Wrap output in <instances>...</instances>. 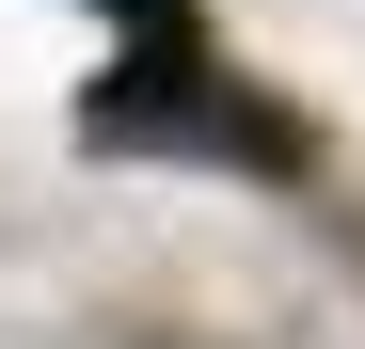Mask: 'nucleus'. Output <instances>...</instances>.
<instances>
[{
  "label": "nucleus",
  "mask_w": 365,
  "mask_h": 349,
  "mask_svg": "<svg viewBox=\"0 0 365 349\" xmlns=\"http://www.w3.org/2000/svg\"><path fill=\"white\" fill-rule=\"evenodd\" d=\"M80 143H96V159L175 143V159H255V174H302V159H318V143H302V111L207 80V64H191V32H175V48H128V64L80 95Z\"/></svg>",
  "instance_id": "obj_1"
},
{
  "label": "nucleus",
  "mask_w": 365,
  "mask_h": 349,
  "mask_svg": "<svg viewBox=\"0 0 365 349\" xmlns=\"http://www.w3.org/2000/svg\"><path fill=\"white\" fill-rule=\"evenodd\" d=\"M96 16H128V48H175V32H191V0H96Z\"/></svg>",
  "instance_id": "obj_2"
}]
</instances>
